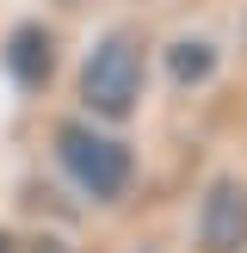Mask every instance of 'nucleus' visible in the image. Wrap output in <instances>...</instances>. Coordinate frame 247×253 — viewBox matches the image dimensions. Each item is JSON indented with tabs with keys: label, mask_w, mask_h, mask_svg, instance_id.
<instances>
[{
	"label": "nucleus",
	"mask_w": 247,
	"mask_h": 253,
	"mask_svg": "<svg viewBox=\"0 0 247 253\" xmlns=\"http://www.w3.org/2000/svg\"><path fill=\"white\" fill-rule=\"evenodd\" d=\"M0 62H6L12 86H25V93H43V86L56 81V37H49V25H43V19H19V25L6 31Z\"/></svg>",
	"instance_id": "20e7f679"
},
{
	"label": "nucleus",
	"mask_w": 247,
	"mask_h": 253,
	"mask_svg": "<svg viewBox=\"0 0 247 253\" xmlns=\"http://www.w3.org/2000/svg\"><path fill=\"white\" fill-rule=\"evenodd\" d=\"M81 105L99 118H130L142 99V43L130 31H105L81 62Z\"/></svg>",
	"instance_id": "f03ea898"
},
{
	"label": "nucleus",
	"mask_w": 247,
	"mask_h": 253,
	"mask_svg": "<svg viewBox=\"0 0 247 253\" xmlns=\"http://www.w3.org/2000/svg\"><path fill=\"white\" fill-rule=\"evenodd\" d=\"M49 148H56V167L68 173V185L81 198H93V204H118V198L136 185L130 142L93 130V124H56V142Z\"/></svg>",
	"instance_id": "f257e3e1"
},
{
	"label": "nucleus",
	"mask_w": 247,
	"mask_h": 253,
	"mask_svg": "<svg viewBox=\"0 0 247 253\" xmlns=\"http://www.w3.org/2000/svg\"><path fill=\"white\" fill-rule=\"evenodd\" d=\"M198 247L204 253H247V179L222 173L198 204Z\"/></svg>",
	"instance_id": "7ed1b4c3"
},
{
	"label": "nucleus",
	"mask_w": 247,
	"mask_h": 253,
	"mask_svg": "<svg viewBox=\"0 0 247 253\" xmlns=\"http://www.w3.org/2000/svg\"><path fill=\"white\" fill-rule=\"evenodd\" d=\"M25 253H68V247H62V241H49V235H37V241L25 247Z\"/></svg>",
	"instance_id": "423d86ee"
},
{
	"label": "nucleus",
	"mask_w": 247,
	"mask_h": 253,
	"mask_svg": "<svg viewBox=\"0 0 247 253\" xmlns=\"http://www.w3.org/2000/svg\"><path fill=\"white\" fill-rule=\"evenodd\" d=\"M167 74L179 86H198L216 74V43H198V37H179V43H167Z\"/></svg>",
	"instance_id": "39448f33"
},
{
	"label": "nucleus",
	"mask_w": 247,
	"mask_h": 253,
	"mask_svg": "<svg viewBox=\"0 0 247 253\" xmlns=\"http://www.w3.org/2000/svg\"><path fill=\"white\" fill-rule=\"evenodd\" d=\"M0 253H12V241H6V235H0Z\"/></svg>",
	"instance_id": "0eeeda50"
}]
</instances>
